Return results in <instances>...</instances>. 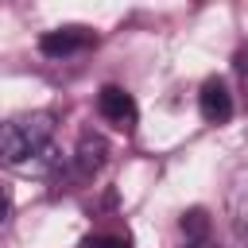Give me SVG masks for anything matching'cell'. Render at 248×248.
<instances>
[{
    "label": "cell",
    "instance_id": "3",
    "mask_svg": "<svg viewBox=\"0 0 248 248\" xmlns=\"http://www.w3.org/2000/svg\"><path fill=\"white\" fill-rule=\"evenodd\" d=\"M97 112H101L108 124H116L120 132H132L136 120H140V108H136L132 93H124L120 85H105V89L97 93Z\"/></svg>",
    "mask_w": 248,
    "mask_h": 248
},
{
    "label": "cell",
    "instance_id": "11",
    "mask_svg": "<svg viewBox=\"0 0 248 248\" xmlns=\"http://www.w3.org/2000/svg\"><path fill=\"white\" fill-rule=\"evenodd\" d=\"M202 248H209V244H202Z\"/></svg>",
    "mask_w": 248,
    "mask_h": 248
},
{
    "label": "cell",
    "instance_id": "4",
    "mask_svg": "<svg viewBox=\"0 0 248 248\" xmlns=\"http://www.w3.org/2000/svg\"><path fill=\"white\" fill-rule=\"evenodd\" d=\"M198 108H202V120L225 124V120L232 116V93H229V85H225L221 78H209V81L202 85V93H198Z\"/></svg>",
    "mask_w": 248,
    "mask_h": 248
},
{
    "label": "cell",
    "instance_id": "1",
    "mask_svg": "<svg viewBox=\"0 0 248 248\" xmlns=\"http://www.w3.org/2000/svg\"><path fill=\"white\" fill-rule=\"evenodd\" d=\"M54 136V112H27L16 120L0 124V163L8 167H27L35 155L46 151Z\"/></svg>",
    "mask_w": 248,
    "mask_h": 248
},
{
    "label": "cell",
    "instance_id": "5",
    "mask_svg": "<svg viewBox=\"0 0 248 248\" xmlns=\"http://www.w3.org/2000/svg\"><path fill=\"white\" fill-rule=\"evenodd\" d=\"M74 163H78V170H81L85 178H89V174H97V170L108 163V143H105V136H97V132H85V136L78 140Z\"/></svg>",
    "mask_w": 248,
    "mask_h": 248
},
{
    "label": "cell",
    "instance_id": "7",
    "mask_svg": "<svg viewBox=\"0 0 248 248\" xmlns=\"http://www.w3.org/2000/svg\"><path fill=\"white\" fill-rule=\"evenodd\" d=\"M178 229H182V236H186L194 248H202L205 236H209V217H205V209H186L182 221H178Z\"/></svg>",
    "mask_w": 248,
    "mask_h": 248
},
{
    "label": "cell",
    "instance_id": "12",
    "mask_svg": "<svg viewBox=\"0 0 248 248\" xmlns=\"http://www.w3.org/2000/svg\"><path fill=\"white\" fill-rule=\"evenodd\" d=\"M244 248H248V244H244Z\"/></svg>",
    "mask_w": 248,
    "mask_h": 248
},
{
    "label": "cell",
    "instance_id": "9",
    "mask_svg": "<svg viewBox=\"0 0 248 248\" xmlns=\"http://www.w3.org/2000/svg\"><path fill=\"white\" fill-rule=\"evenodd\" d=\"M232 66L240 74V85H244V105H248V43H240V50L232 54Z\"/></svg>",
    "mask_w": 248,
    "mask_h": 248
},
{
    "label": "cell",
    "instance_id": "6",
    "mask_svg": "<svg viewBox=\"0 0 248 248\" xmlns=\"http://www.w3.org/2000/svg\"><path fill=\"white\" fill-rule=\"evenodd\" d=\"M229 213H232V221H236V229H240V236H244V244H248V170H240V174L232 178Z\"/></svg>",
    "mask_w": 248,
    "mask_h": 248
},
{
    "label": "cell",
    "instance_id": "8",
    "mask_svg": "<svg viewBox=\"0 0 248 248\" xmlns=\"http://www.w3.org/2000/svg\"><path fill=\"white\" fill-rule=\"evenodd\" d=\"M81 248H132L128 232H93L81 240Z\"/></svg>",
    "mask_w": 248,
    "mask_h": 248
},
{
    "label": "cell",
    "instance_id": "2",
    "mask_svg": "<svg viewBox=\"0 0 248 248\" xmlns=\"http://www.w3.org/2000/svg\"><path fill=\"white\" fill-rule=\"evenodd\" d=\"M85 46H93V31L81 27V23L54 27V31H46V35L39 39V50H43L46 58H70V54H78V50H85Z\"/></svg>",
    "mask_w": 248,
    "mask_h": 248
},
{
    "label": "cell",
    "instance_id": "10",
    "mask_svg": "<svg viewBox=\"0 0 248 248\" xmlns=\"http://www.w3.org/2000/svg\"><path fill=\"white\" fill-rule=\"evenodd\" d=\"M8 213H12V202H8V194H4V190H0V225H4V221H8Z\"/></svg>",
    "mask_w": 248,
    "mask_h": 248
}]
</instances>
